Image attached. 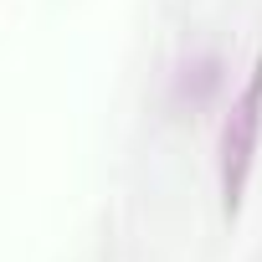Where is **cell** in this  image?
I'll use <instances>...</instances> for the list:
<instances>
[{"instance_id": "6da1fadb", "label": "cell", "mask_w": 262, "mask_h": 262, "mask_svg": "<svg viewBox=\"0 0 262 262\" xmlns=\"http://www.w3.org/2000/svg\"><path fill=\"white\" fill-rule=\"evenodd\" d=\"M257 139H262V57L252 62L247 88L236 93L226 123H221V211L236 216L247 180H252V160H257Z\"/></svg>"}]
</instances>
